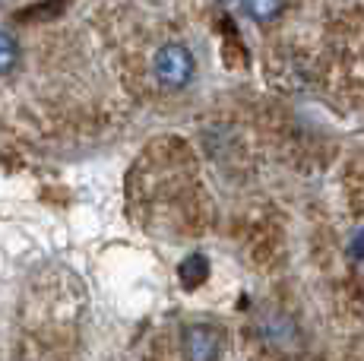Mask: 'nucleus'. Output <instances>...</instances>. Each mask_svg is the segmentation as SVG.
<instances>
[{"mask_svg":"<svg viewBox=\"0 0 364 361\" xmlns=\"http://www.w3.org/2000/svg\"><path fill=\"white\" fill-rule=\"evenodd\" d=\"M152 73H156V82L168 92H181L193 82V73H197V60H193L191 48L181 45V41H168L156 51L152 58Z\"/></svg>","mask_w":364,"mask_h":361,"instance_id":"1","label":"nucleus"},{"mask_svg":"<svg viewBox=\"0 0 364 361\" xmlns=\"http://www.w3.org/2000/svg\"><path fill=\"white\" fill-rule=\"evenodd\" d=\"M181 349H184V361H219L225 349V333L215 323H187L181 330Z\"/></svg>","mask_w":364,"mask_h":361,"instance_id":"2","label":"nucleus"},{"mask_svg":"<svg viewBox=\"0 0 364 361\" xmlns=\"http://www.w3.org/2000/svg\"><path fill=\"white\" fill-rule=\"evenodd\" d=\"M241 4H244V13H247L254 23L269 26L285 13V4H289V0H241Z\"/></svg>","mask_w":364,"mask_h":361,"instance_id":"3","label":"nucleus"},{"mask_svg":"<svg viewBox=\"0 0 364 361\" xmlns=\"http://www.w3.org/2000/svg\"><path fill=\"white\" fill-rule=\"evenodd\" d=\"M206 269H209V263H206V257H200V254H193V257H187L184 263H181V282H184L187 289H197L203 279H206Z\"/></svg>","mask_w":364,"mask_h":361,"instance_id":"4","label":"nucleus"},{"mask_svg":"<svg viewBox=\"0 0 364 361\" xmlns=\"http://www.w3.org/2000/svg\"><path fill=\"white\" fill-rule=\"evenodd\" d=\"M16 64H19V45H16V38H13L10 32L0 29V76L13 73V70H16Z\"/></svg>","mask_w":364,"mask_h":361,"instance_id":"5","label":"nucleus"}]
</instances>
